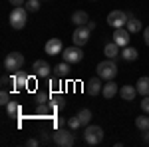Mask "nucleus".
Instances as JSON below:
<instances>
[{
    "label": "nucleus",
    "mask_w": 149,
    "mask_h": 147,
    "mask_svg": "<svg viewBox=\"0 0 149 147\" xmlns=\"http://www.w3.org/2000/svg\"><path fill=\"white\" fill-rule=\"evenodd\" d=\"M8 20H10V26L14 30H22L26 22H28V10H26V6H14L10 12V16H8Z\"/></svg>",
    "instance_id": "nucleus-1"
},
{
    "label": "nucleus",
    "mask_w": 149,
    "mask_h": 147,
    "mask_svg": "<svg viewBox=\"0 0 149 147\" xmlns=\"http://www.w3.org/2000/svg\"><path fill=\"white\" fill-rule=\"evenodd\" d=\"M95 72H97V76L102 79H113L115 76H117V64H115V60H111V58H105L103 62H100L97 64V68H95Z\"/></svg>",
    "instance_id": "nucleus-2"
},
{
    "label": "nucleus",
    "mask_w": 149,
    "mask_h": 147,
    "mask_svg": "<svg viewBox=\"0 0 149 147\" xmlns=\"http://www.w3.org/2000/svg\"><path fill=\"white\" fill-rule=\"evenodd\" d=\"M52 141L60 147H72L76 143V135H74V129H64L60 127L52 133Z\"/></svg>",
    "instance_id": "nucleus-3"
},
{
    "label": "nucleus",
    "mask_w": 149,
    "mask_h": 147,
    "mask_svg": "<svg viewBox=\"0 0 149 147\" xmlns=\"http://www.w3.org/2000/svg\"><path fill=\"white\" fill-rule=\"evenodd\" d=\"M28 88H34V78L28 76L26 72H16L12 76V91H22Z\"/></svg>",
    "instance_id": "nucleus-4"
},
{
    "label": "nucleus",
    "mask_w": 149,
    "mask_h": 147,
    "mask_svg": "<svg viewBox=\"0 0 149 147\" xmlns=\"http://www.w3.org/2000/svg\"><path fill=\"white\" fill-rule=\"evenodd\" d=\"M84 139H86V143L88 145H100L103 141V129L100 125H86V129H84Z\"/></svg>",
    "instance_id": "nucleus-5"
},
{
    "label": "nucleus",
    "mask_w": 149,
    "mask_h": 147,
    "mask_svg": "<svg viewBox=\"0 0 149 147\" xmlns=\"http://www.w3.org/2000/svg\"><path fill=\"white\" fill-rule=\"evenodd\" d=\"M22 66H24V56L20 52H10L4 58V70L6 72H20Z\"/></svg>",
    "instance_id": "nucleus-6"
},
{
    "label": "nucleus",
    "mask_w": 149,
    "mask_h": 147,
    "mask_svg": "<svg viewBox=\"0 0 149 147\" xmlns=\"http://www.w3.org/2000/svg\"><path fill=\"white\" fill-rule=\"evenodd\" d=\"M62 58H64V62H68V64H78L84 60V50H81V46H70V48H64V52H62Z\"/></svg>",
    "instance_id": "nucleus-7"
},
{
    "label": "nucleus",
    "mask_w": 149,
    "mask_h": 147,
    "mask_svg": "<svg viewBox=\"0 0 149 147\" xmlns=\"http://www.w3.org/2000/svg\"><path fill=\"white\" fill-rule=\"evenodd\" d=\"M129 20V16H127V12L123 10H111L107 14V26H111V28H123Z\"/></svg>",
    "instance_id": "nucleus-8"
},
{
    "label": "nucleus",
    "mask_w": 149,
    "mask_h": 147,
    "mask_svg": "<svg viewBox=\"0 0 149 147\" xmlns=\"http://www.w3.org/2000/svg\"><path fill=\"white\" fill-rule=\"evenodd\" d=\"M32 70H34V76L36 78H50L52 74H54V68L48 64L46 60H36L34 64H32Z\"/></svg>",
    "instance_id": "nucleus-9"
},
{
    "label": "nucleus",
    "mask_w": 149,
    "mask_h": 147,
    "mask_svg": "<svg viewBox=\"0 0 149 147\" xmlns=\"http://www.w3.org/2000/svg\"><path fill=\"white\" fill-rule=\"evenodd\" d=\"M90 28L88 26H76V30H74V34H72V42L76 46H86L88 44V40H90Z\"/></svg>",
    "instance_id": "nucleus-10"
},
{
    "label": "nucleus",
    "mask_w": 149,
    "mask_h": 147,
    "mask_svg": "<svg viewBox=\"0 0 149 147\" xmlns=\"http://www.w3.org/2000/svg\"><path fill=\"white\" fill-rule=\"evenodd\" d=\"M129 36H131V32L123 26V28H115L111 38H113V42L119 46V48H125V46H129V40H131Z\"/></svg>",
    "instance_id": "nucleus-11"
},
{
    "label": "nucleus",
    "mask_w": 149,
    "mask_h": 147,
    "mask_svg": "<svg viewBox=\"0 0 149 147\" xmlns=\"http://www.w3.org/2000/svg\"><path fill=\"white\" fill-rule=\"evenodd\" d=\"M62 52H64V44H62L60 38H50L46 42V54L48 56H58Z\"/></svg>",
    "instance_id": "nucleus-12"
},
{
    "label": "nucleus",
    "mask_w": 149,
    "mask_h": 147,
    "mask_svg": "<svg viewBox=\"0 0 149 147\" xmlns=\"http://www.w3.org/2000/svg\"><path fill=\"white\" fill-rule=\"evenodd\" d=\"M102 88H103V84H102V78H100V76L86 82V93H88V95H97V93H102Z\"/></svg>",
    "instance_id": "nucleus-13"
},
{
    "label": "nucleus",
    "mask_w": 149,
    "mask_h": 147,
    "mask_svg": "<svg viewBox=\"0 0 149 147\" xmlns=\"http://www.w3.org/2000/svg\"><path fill=\"white\" fill-rule=\"evenodd\" d=\"M117 91H119V86L115 84L113 79H107V82L103 84V88H102V95L105 100H111V98L117 95Z\"/></svg>",
    "instance_id": "nucleus-14"
},
{
    "label": "nucleus",
    "mask_w": 149,
    "mask_h": 147,
    "mask_svg": "<svg viewBox=\"0 0 149 147\" xmlns=\"http://www.w3.org/2000/svg\"><path fill=\"white\" fill-rule=\"evenodd\" d=\"M119 95H121V100H123V102H133V100L137 98V88L125 84V86H121V88H119Z\"/></svg>",
    "instance_id": "nucleus-15"
},
{
    "label": "nucleus",
    "mask_w": 149,
    "mask_h": 147,
    "mask_svg": "<svg viewBox=\"0 0 149 147\" xmlns=\"http://www.w3.org/2000/svg\"><path fill=\"white\" fill-rule=\"evenodd\" d=\"M72 22L76 26H86L90 22V16H88V12H84V10H76L72 14Z\"/></svg>",
    "instance_id": "nucleus-16"
},
{
    "label": "nucleus",
    "mask_w": 149,
    "mask_h": 147,
    "mask_svg": "<svg viewBox=\"0 0 149 147\" xmlns=\"http://www.w3.org/2000/svg\"><path fill=\"white\" fill-rule=\"evenodd\" d=\"M119 56L123 58L125 62H135L139 58V52L135 48H131V46H125V48H121V54H119Z\"/></svg>",
    "instance_id": "nucleus-17"
},
{
    "label": "nucleus",
    "mask_w": 149,
    "mask_h": 147,
    "mask_svg": "<svg viewBox=\"0 0 149 147\" xmlns=\"http://www.w3.org/2000/svg\"><path fill=\"white\" fill-rule=\"evenodd\" d=\"M50 107H52L54 113L60 111V109H64V107H66V98H64V95H52V98H50Z\"/></svg>",
    "instance_id": "nucleus-18"
},
{
    "label": "nucleus",
    "mask_w": 149,
    "mask_h": 147,
    "mask_svg": "<svg viewBox=\"0 0 149 147\" xmlns=\"http://www.w3.org/2000/svg\"><path fill=\"white\" fill-rule=\"evenodd\" d=\"M103 54H105V58L115 60V58L121 54V50H119V46L115 44V42H109V44H105V48H103Z\"/></svg>",
    "instance_id": "nucleus-19"
},
{
    "label": "nucleus",
    "mask_w": 149,
    "mask_h": 147,
    "mask_svg": "<svg viewBox=\"0 0 149 147\" xmlns=\"http://www.w3.org/2000/svg\"><path fill=\"white\" fill-rule=\"evenodd\" d=\"M70 72H72V70H70L68 62H62V64H56V66H54V76H58V78H62V79L68 78Z\"/></svg>",
    "instance_id": "nucleus-20"
},
{
    "label": "nucleus",
    "mask_w": 149,
    "mask_h": 147,
    "mask_svg": "<svg viewBox=\"0 0 149 147\" xmlns=\"http://www.w3.org/2000/svg\"><path fill=\"white\" fill-rule=\"evenodd\" d=\"M6 113H8V117H22V105L16 102H10L6 105Z\"/></svg>",
    "instance_id": "nucleus-21"
},
{
    "label": "nucleus",
    "mask_w": 149,
    "mask_h": 147,
    "mask_svg": "<svg viewBox=\"0 0 149 147\" xmlns=\"http://www.w3.org/2000/svg\"><path fill=\"white\" fill-rule=\"evenodd\" d=\"M135 88H137V93H139V95H149V78H147V76L139 78L137 84H135Z\"/></svg>",
    "instance_id": "nucleus-22"
},
{
    "label": "nucleus",
    "mask_w": 149,
    "mask_h": 147,
    "mask_svg": "<svg viewBox=\"0 0 149 147\" xmlns=\"http://www.w3.org/2000/svg\"><path fill=\"white\" fill-rule=\"evenodd\" d=\"M76 115H78V117H80V121H81V125H84V127H86V125H90L92 123V109H88V107H84V109H80V111L76 113Z\"/></svg>",
    "instance_id": "nucleus-23"
},
{
    "label": "nucleus",
    "mask_w": 149,
    "mask_h": 147,
    "mask_svg": "<svg viewBox=\"0 0 149 147\" xmlns=\"http://www.w3.org/2000/svg\"><path fill=\"white\" fill-rule=\"evenodd\" d=\"M141 26H143V24H141V20H139V18H129V20H127V24H125V28L131 32V34H137L139 30H141Z\"/></svg>",
    "instance_id": "nucleus-24"
},
{
    "label": "nucleus",
    "mask_w": 149,
    "mask_h": 147,
    "mask_svg": "<svg viewBox=\"0 0 149 147\" xmlns=\"http://www.w3.org/2000/svg\"><path fill=\"white\" fill-rule=\"evenodd\" d=\"M135 127H137L139 131L149 129V117L147 115H139V117H135Z\"/></svg>",
    "instance_id": "nucleus-25"
},
{
    "label": "nucleus",
    "mask_w": 149,
    "mask_h": 147,
    "mask_svg": "<svg viewBox=\"0 0 149 147\" xmlns=\"http://www.w3.org/2000/svg\"><path fill=\"white\" fill-rule=\"evenodd\" d=\"M48 86H50V90H52V91H58L60 88H62V78H58V76L52 74V76L48 78Z\"/></svg>",
    "instance_id": "nucleus-26"
},
{
    "label": "nucleus",
    "mask_w": 149,
    "mask_h": 147,
    "mask_svg": "<svg viewBox=\"0 0 149 147\" xmlns=\"http://www.w3.org/2000/svg\"><path fill=\"white\" fill-rule=\"evenodd\" d=\"M40 4H42V0H28V2H26V10L28 12H38L40 10Z\"/></svg>",
    "instance_id": "nucleus-27"
},
{
    "label": "nucleus",
    "mask_w": 149,
    "mask_h": 147,
    "mask_svg": "<svg viewBox=\"0 0 149 147\" xmlns=\"http://www.w3.org/2000/svg\"><path fill=\"white\" fill-rule=\"evenodd\" d=\"M68 127H70V129H74V131H76V129H80V127H81V121H80V117H78V115H74V117H70V119H68Z\"/></svg>",
    "instance_id": "nucleus-28"
},
{
    "label": "nucleus",
    "mask_w": 149,
    "mask_h": 147,
    "mask_svg": "<svg viewBox=\"0 0 149 147\" xmlns=\"http://www.w3.org/2000/svg\"><path fill=\"white\" fill-rule=\"evenodd\" d=\"M0 103H2L4 107L10 103V93H8V90H2V93H0Z\"/></svg>",
    "instance_id": "nucleus-29"
},
{
    "label": "nucleus",
    "mask_w": 149,
    "mask_h": 147,
    "mask_svg": "<svg viewBox=\"0 0 149 147\" xmlns=\"http://www.w3.org/2000/svg\"><path fill=\"white\" fill-rule=\"evenodd\" d=\"M66 123H68V119H64V117H54V127H56V129L64 127Z\"/></svg>",
    "instance_id": "nucleus-30"
},
{
    "label": "nucleus",
    "mask_w": 149,
    "mask_h": 147,
    "mask_svg": "<svg viewBox=\"0 0 149 147\" xmlns=\"http://www.w3.org/2000/svg\"><path fill=\"white\" fill-rule=\"evenodd\" d=\"M0 84H2V90H8V86L12 84V78H8L6 74L2 76V79H0Z\"/></svg>",
    "instance_id": "nucleus-31"
},
{
    "label": "nucleus",
    "mask_w": 149,
    "mask_h": 147,
    "mask_svg": "<svg viewBox=\"0 0 149 147\" xmlns=\"http://www.w3.org/2000/svg\"><path fill=\"white\" fill-rule=\"evenodd\" d=\"M141 109H143V113H149V95H143V100H141Z\"/></svg>",
    "instance_id": "nucleus-32"
},
{
    "label": "nucleus",
    "mask_w": 149,
    "mask_h": 147,
    "mask_svg": "<svg viewBox=\"0 0 149 147\" xmlns=\"http://www.w3.org/2000/svg\"><path fill=\"white\" fill-rule=\"evenodd\" d=\"M38 139H40V143H44V145H46V143H50V139H48L46 131H40V133H38Z\"/></svg>",
    "instance_id": "nucleus-33"
},
{
    "label": "nucleus",
    "mask_w": 149,
    "mask_h": 147,
    "mask_svg": "<svg viewBox=\"0 0 149 147\" xmlns=\"http://www.w3.org/2000/svg\"><path fill=\"white\" fill-rule=\"evenodd\" d=\"M26 145H30V147H38V145H42V143H40V139H36V137H30V139L26 141Z\"/></svg>",
    "instance_id": "nucleus-34"
},
{
    "label": "nucleus",
    "mask_w": 149,
    "mask_h": 147,
    "mask_svg": "<svg viewBox=\"0 0 149 147\" xmlns=\"http://www.w3.org/2000/svg\"><path fill=\"white\" fill-rule=\"evenodd\" d=\"M8 2H10L12 6H24L26 4V0H8Z\"/></svg>",
    "instance_id": "nucleus-35"
},
{
    "label": "nucleus",
    "mask_w": 149,
    "mask_h": 147,
    "mask_svg": "<svg viewBox=\"0 0 149 147\" xmlns=\"http://www.w3.org/2000/svg\"><path fill=\"white\" fill-rule=\"evenodd\" d=\"M143 40H145V44L149 46V26L145 28V30H143Z\"/></svg>",
    "instance_id": "nucleus-36"
},
{
    "label": "nucleus",
    "mask_w": 149,
    "mask_h": 147,
    "mask_svg": "<svg viewBox=\"0 0 149 147\" xmlns=\"http://www.w3.org/2000/svg\"><path fill=\"white\" fill-rule=\"evenodd\" d=\"M143 143H145V145H149V129H145V131H143Z\"/></svg>",
    "instance_id": "nucleus-37"
},
{
    "label": "nucleus",
    "mask_w": 149,
    "mask_h": 147,
    "mask_svg": "<svg viewBox=\"0 0 149 147\" xmlns=\"http://www.w3.org/2000/svg\"><path fill=\"white\" fill-rule=\"evenodd\" d=\"M86 26H88V28H90V30H93V28H95V22H93V20H90V22L86 24Z\"/></svg>",
    "instance_id": "nucleus-38"
}]
</instances>
